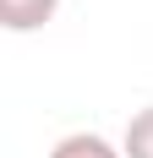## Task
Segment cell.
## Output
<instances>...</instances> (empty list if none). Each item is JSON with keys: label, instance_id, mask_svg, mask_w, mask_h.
Segmentation results:
<instances>
[{"label": "cell", "instance_id": "6da1fadb", "mask_svg": "<svg viewBox=\"0 0 153 158\" xmlns=\"http://www.w3.org/2000/svg\"><path fill=\"white\" fill-rule=\"evenodd\" d=\"M55 11H60V0H0V27L33 33V27H44Z\"/></svg>", "mask_w": 153, "mask_h": 158}, {"label": "cell", "instance_id": "7a4b0ae2", "mask_svg": "<svg viewBox=\"0 0 153 158\" xmlns=\"http://www.w3.org/2000/svg\"><path fill=\"white\" fill-rule=\"evenodd\" d=\"M49 158H126V153L109 147L98 131H71V136H60V142L49 147Z\"/></svg>", "mask_w": 153, "mask_h": 158}, {"label": "cell", "instance_id": "3957f363", "mask_svg": "<svg viewBox=\"0 0 153 158\" xmlns=\"http://www.w3.org/2000/svg\"><path fill=\"white\" fill-rule=\"evenodd\" d=\"M120 153L126 158H153V109L131 114V126H126V136H120Z\"/></svg>", "mask_w": 153, "mask_h": 158}]
</instances>
